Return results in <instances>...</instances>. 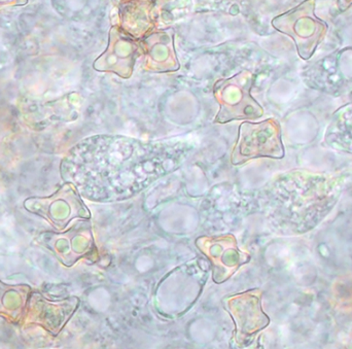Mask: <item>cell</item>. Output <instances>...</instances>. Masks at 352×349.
<instances>
[{"label": "cell", "instance_id": "1", "mask_svg": "<svg viewBox=\"0 0 352 349\" xmlns=\"http://www.w3.org/2000/svg\"><path fill=\"white\" fill-rule=\"evenodd\" d=\"M254 76L250 70H241L229 78H221L213 86V95L219 104L214 123L226 124L235 120H256L264 109L252 97Z\"/></svg>", "mask_w": 352, "mask_h": 349}, {"label": "cell", "instance_id": "2", "mask_svg": "<svg viewBox=\"0 0 352 349\" xmlns=\"http://www.w3.org/2000/svg\"><path fill=\"white\" fill-rule=\"evenodd\" d=\"M275 29L289 35L295 41L301 59L314 56L328 31V25L316 14V0H305L293 10L273 20Z\"/></svg>", "mask_w": 352, "mask_h": 349}, {"label": "cell", "instance_id": "3", "mask_svg": "<svg viewBox=\"0 0 352 349\" xmlns=\"http://www.w3.org/2000/svg\"><path fill=\"white\" fill-rule=\"evenodd\" d=\"M285 148L281 142V130L274 119L260 123L244 122L240 125L238 140L231 155L234 166L256 158L281 159Z\"/></svg>", "mask_w": 352, "mask_h": 349}, {"label": "cell", "instance_id": "4", "mask_svg": "<svg viewBox=\"0 0 352 349\" xmlns=\"http://www.w3.org/2000/svg\"><path fill=\"white\" fill-rule=\"evenodd\" d=\"M24 207L45 218L58 231L64 230L74 218H91L90 210L72 183H65L50 197L29 198L24 202Z\"/></svg>", "mask_w": 352, "mask_h": 349}, {"label": "cell", "instance_id": "5", "mask_svg": "<svg viewBox=\"0 0 352 349\" xmlns=\"http://www.w3.org/2000/svg\"><path fill=\"white\" fill-rule=\"evenodd\" d=\"M38 241L66 267H72L96 251L92 225L86 220L76 223L66 232L41 233Z\"/></svg>", "mask_w": 352, "mask_h": 349}, {"label": "cell", "instance_id": "6", "mask_svg": "<svg viewBox=\"0 0 352 349\" xmlns=\"http://www.w3.org/2000/svg\"><path fill=\"white\" fill-rule=\"evenodd\" d=\"M196 247L212 264V280L215 284L227 282L241 266L250 260V256L238 249L233 235L219 237H199Z\"/></svg>", "mask_w": 352, "mask_h": 349}, {"label": "cell", "instance_id": "7", "mask_svg": "<svg viewBox=\"0 0 352 349\" xmlns=\"http://www.w3.org/2000/svg\"><path fill=\"white\" fill-rule=\"evenodd\" d=\"M261 296L260 290H252L223 300L225 308L235 323V339L238 344H243L270 323L262 311Z\"/></svg>", "mask_w": 352, "mask_h": 349}, {"label": "cell", "instance_id": "8", "mask_svg": "<svg viewBox=\"0 0 352 349\" xmlns=\"http://www.w3.org/2000/svg\"><path fill=\"white\" fill-rule=\"evenodd\" d=\"M140 49L138 43L118 28L109 32V45L93 64L95 70L117 74L122 78H130L133 74Z\"/></svg>", "mask_w": 352, "mask_h": 349}, {"label": "cell", "instance_id": "9", "mask_svg": "<svg viewBox=\"0 0 352 349\" xmlns=\"http://www.w3.org/2000/svg\"><path fill=\"white\" fill-rule=\"evenodd\" d=\"M80 305V299L70 297L62 301H49L39 294L31 296L27 319L30 323L37 324L45 328L53 335H58L64 326L74 315Z\"/></svg>", "mask_w": 352, "mask_h": 349}, {"label": "cell", "instance_id": "10", "mask_svg": "<svg viewBox=\"0 0 352 349\" xmlns=\"http://www.w3.org/2000/svg\"><path fill=\"white\" fill-rule=\"evenodd\" d=\"M144 69L154 74L177 71L180 64L176 55L173 33L157 32L146 37L142 43Z\"/></svg>", "mask_w": 352, "mask_h": 349}, {"label": "cell", "instance_id": "11", "mask_svg": "<svg viewBox=\"0 0 352 349\" xmlns=\"http://www.w3.org/2000/svg\"><path fill=\"white\" fill-rule=\"evenodd\" d=\"M31 288L26 284H6L0 280V317L20 323L26 313Z\"/></svg>", "mask_w": 352, "mask_h": 349}, {"label": "cell", "instance_id": "12", "mask_svg": "<svg viewBox=\"0 0 352 349\" xmlns=\"http://www.w3.org/2000/svg\"><path fill=\"white\" fill-rule=\"evenodd\" d=\"M352 6V0H338V8L340 12H345Z\"/></svg>", "mask_w": 352, "mask_h": 349}]
</instances>
